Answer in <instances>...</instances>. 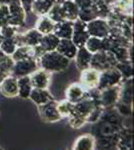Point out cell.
Returning a JSON list of instances; mask_svg holds the SVG:
<instances>
[{
    "instance_id": "cell-1",
    "label": "cell",
    "mask_w": 134,
    "mask_h": 150,
    "mask_svg": "<svg viewBox=\"0 0 134 150\" xmlns=\"http://www.w3.org/2000/svg\"><path fill=\"white\" fill-rule=\"evenodd\" d=\"M123 117L114 107L104 109L98 121L93 123L91 134L96 142V150H116L119 133L124 126Z\"/></svg>"
},
{
    "instance_id": "cell-2",
    "label": "cell",
    "mask_w": 134,
    "mask_h": 150,
    "mask_svg": "<svg viewBox=\"0 0 134 150\" xmlns=\"http://www.w3.org/2000/svg\"><path fill=\"white\" fill-rule=\"evenodd\" d=\"M70 61L71 60L64 57L56 50L45 52L38 60L40 68L44 69L50 73L65 71L69 67Z\"/></svg>"
},
{
    "instance_id": "cell-3",
    "label": "cell",
    "mask_w": 134,
    "mask_h": 150,
    "mask_svg": "<svg viewBox=\"0 0 134 150\" xmlns=\"http://www.w3.org/2000/svg\"><path fill=\"white\" fill-rule=\"evenodd\" d=\"M116 63H117V60L110 51L101 50L92 54L90 67L99 72H102L106 69L115 67Z\"/></svg>"
},
{
    "instance_id": "cell-4",
    "label": "cell",
    "mask_w": 134,
    "mask_h": 150,
    "mask_svg": "<svg viewBox=\"0 0 134 150\" xmlns=\"http://www.w3.org/2000/svg\"><path fill=\"white\" fill-rule=\"evenodd\" d=\"M39 67V62L35 58H27V59L18 60L14 62L11 75L16 78L23 76H29L35 72Z\"/></svg>"
},
{
    "instance_id": "cell-5",
    "label": "cell",
    "mask_w": 134,
    "mask_h": 150,
    "mask_svg": "<svg viewBox=\"0 0 134 150\" xmlns=\"http://www.w3.org/2000/svg\"><path fill=\"white\" fill-rule=\"evenodd\" d=\"M122 81L123 77L120 72L118 71V69L116 67H112V68L106 69L100 72L97 89L101 90V89L108 88V87L117 86Z\"/></svg>"
},
{
    "instance_id": "cell-6",
    "label": "cell",
    "mask_w": 134,
    "mask_h": 150,
    "mask_svg": "<svg viewBox=\"0 0 134 150\" xmlns=\"http://www.w3.org/2000/svg\"><path fill=\"white\" fill-rule=\"evenodd\" d=\"M38 114L43 122L55 123L62 119L61 115L59 114L57 109V101L51 100L49 102L37 106Z\"/></svg>"
},
{
    "instance_id": "cell-7",
    "label": "cell",
    "mask_w": 134,
    "mask_h": 150,
    "mask_svg": "<svg viewBox=\"0 0 134 150\" xmlns=\"http://www.w3.org/2000/svg\"><path fill=\"white\" fill-rule=\"evenodd\" d=\"M86 26L89 36H92V37L103 39L110 33V26L108 25L106 19L104 18H95L86 23Z\"/></svg>"
},
{
    "instance_id": "cell-8",
    "label": "cell",
    "mask_w": 134,
    "mask_h": 150,
    "mask_svg": "<svg viewBox=\"0 0 134 150\" xmlns=\"http://www.w3.org/2000/svg\"><path fill=\"white\" fill-rule=\"evenodd\" d=\"M119 85L99 90V103L104 109L114 107L119 101V91H120Z\"/></svg>"
},
{
    "instance_id": "cell-9",
    "label": "cell",
    "mask_w": 134,
    "mask_h": 150,
    "mask_svg": "<svg viewBox=\"0 0 134 150\" xmlns=\"http://www.w3.org/2000/svg\"><path fill=\"white\" fill-rule=\"evenodd\" d=\"M99 75H100V72L91 68V67L82 70L81 74H80L79 84L86 91H91L94 90V89H97L99 82Z\"/></svg>"
},
{
    "instance_id": "cell-10",
    "label": "cell",
    "mask_w": 134,
    "mask_h": 150,
    "mask_svg": "<svg viewBox=\"0 0 134 150\" xmlns=\"http://www.w3.org/2000/svg\"><path fill=\"white\" fill-rule=\"evenodd\" d=\"M14 38H15L17 46L27 45V46L34 47L36 45H39L40 40L42 38V34H40L35 28H32L23 33L17 32Z\"/></svg>"
},
{
    "instance_id": "cell-11",
    "label": "cell",
    "mask_w": 134,
    "mask_h": 150,
    "mask_svg": "<svg viewBox=\"0 0 134 150\" xmlns=\"http://www.w3.org/2000/svg\"><path fill=\"white\" fill-rule=\"evenodd\" d=\"M9 8V25L14 26L16 28H20L24 26L26 21V11L21 6L20 2H15L8 5Z\"/></svg>"
},
{
    "instance_id": "cell-12",
    "label": "cell",
    "mask_w": 134,
    "mask_h": 150,
    "mask_svg": "<svg viewBox=\"0 0 134 150\" xmlns=\"http://www.w3.org/2000/svg\"><path fill=\"white\" fill-rule=\"evenodd\" d=\"M89 38V33L87 31L86 23L83 21L77 19L76 21L73 22V31H72V37L71 40L73 41L77 47L84 46L86 40Z\"/></svg>"
},
{
    "instance_id": "cell-13",
    "label": "cell",
    "mask_w": 134,
    "mask_h": 150,
    "mask_svg": "<svg viewBox=\"0 0 134 150\" xmlns=\"http://www.w3.org/2000/svg\"><path fill=\"white\" fill-rule=\"evenodd\" d=\"M33 88L48 89L50 85L51 73L42 68H38L35 72L29 75Z\"/></svg>"
},
{
    "instance_id": "cell-14",
    "label": "cell",
    "mask_w": 134,
    "mask_h": 150,
    "mask_svg": "<svg viewBox=\"0 0 134 150\" xmlns=\"http://www.w3.org/2000/svg\"><path fill=\"white\" fill-rule=\"evenodd\" d=\"M118 102L133 106V77L124 79L120 83Z\"/></svg>"
},
{
    "instance_id": "cell-15",
    "label": "cell",
    "mask_w": 134,
    "mask_h": 150,
    "mask_svg": "<svg viewBox=\"0 0 134 150\" xmlns=\"http://www.w3.org/2000/svg\"><path fill=\"white\" fill-rule=\"evenodd\" d=\"M0 91L2 95L7 98H14L18 96V85L17 78L12 75H8L0 83Z\"/></svg>"
},
{
    "instance_id": "cell-16",
    "label": "cell",
    "mask_w": 134,
    "mask_h": 150,
    "mask_svg": "<svg viewBox=\"0 0 134 150\" xmlns=\"http://www.w3.org/2000/svg\"><path fill=\"white\" fill-rule=\"evenodd\" d=\"M116 150H133V129L131 126H125L119 133Z\"/></svg>"
},
{
    "instance_id": "cell-17",
    "label": "cell",
    "mask_w": 134,
    "mask_h": 150,
    "mask_svg": "<svg viewBox=\"0 0 134 150\" xmlns=\"http://www.w3.org/2000/svg\"><path fill=\"white\" fill-rule=\"evenodd\" d=\"M87 96V91L80 85L79 83H72L66 88L65 91V99L75 104L83 100Z\"/></svg>"
},
{
    "instance_id": "cell-18",
    "label": "cell",
    "mask_w": 134,
    "mask_h": 150,
    "mask_svg": "<svg viewBox=\"0 0 134 150\" xmlns=\"http://www.w3.org/2000/svg\"><path fill=\"white\" fill-rule=\"evenodd\" d=\"M71 150H96V142L91 133H85L78 136L74 141Z\"/></svg>"
},
{
    "instance_id": "cell-19",
    "label": "cell",
    "mask_w": 134,
    "mask_h": 150,
    "mask_svg": "<svg viewBox=\"0 0 134 150\" xmlns=\"http://www.w3.org/2000/svg\"><path fill=\"white\" fill-rule=\"evenodd\" d=\"M28 99H30L36 106H40V105H43V104L49 102L51 100H54V97H53L52 94L49 92L48 89L33 88Z\"/></svg>"
},
{
    "instance_id": "cell-20",
    "label": "cell",
    "mask_w": 134,
    "mask_h": 150,
    "mask_svg": "<svg viewBox=\"0 0 134 150\" xmlns=\"http://www.w3.org/2000/svg\"><path fill=\"white\" fill-rule=\"evenodd\" d=\"M77 49L78 47L73 43L71 39H60L57 48H56V51L59 52L60 54L68 58L69 60H72L74 59Z\"/></svg>"
},
{
    "instance_id": "cell-21",
    "label": "cell",
    "mask_w": 134,
    "mask_h": 150,
    "mask_svg": "<svg viewBox=\"0 0 134 150\" xmlns=\"http://www.w3.org/2000/svg\"><path fill=\"white\" fill-rule=\"evenodd\" d=\"M73 31V22L72 21L64 20L61 22L55 23L54 30L52 33L57 36L59 39H71Z\"/></svg>"
},
{
    "instance_id": "cell-22",
    "label": "cell",
    "mask_w": 134,
    "mask_h": 150,
    "mask_svg": "<svg viewBox=\"0 0 134 150\" xmlns=\"http://www.w3.org/2000/svg\"><path fill=\"white\" fill-rule=\"evenodd\" d=\"M91 56H92V54L84 46L78 47L76 54H75L74 60H75L76 67L80 70V71H82V70L89 68L90 67Z\"/></svg>"
},
{
    "instance_id": "cell-23",
    "label": "cell",
    "mask_w": 134,
    "mask_h": 150,
    "mask_svg": "<svg viewBox=\"0 0 134 150\" xmlns=\"http://www.w3.org/2000/svg\"><path fill=\"white\" fill-rule=\"evenodd\" d=\"M14 61L10 55H7L0 50V83L8 75H11Z\"/></svg>"
},
{
    "instance_id": "cell-24",
    "label": "cell",
    "mask_w": 134,
    "mask_h": 150,
    "mask_svg": "<svg viewBox=\"0 0 134 150\" xmlns=\"http://www.w3.org/2000/svg\"><path fill=\"white\" fill-rule=\"evenodd\" d=\"M54 26H55L54 21L51 20L47 15H42L37 18V20H36V22H35V27L34 28H35L40 34L45 35V34L52 33L53 30H54Z\"/></svg>"
},
{
    "instance_id": "cell-25",
    "label": "cell",
    "mask_w": 134,
    "mask_h": 150,
    "mask_svg": "<svg viewBox=\"0 0 134 150\" xmlns=\"http://www.w3.org/2000/svg\"><path fill=\"white\" fill-rule=\"evenodd\" d=\"M53 3L54 2L52 0H34L30 11L37 17L42 15H47L48 11L52 7Z\"/></svg>"
},
{
    "instance_id": "cell-26",
    "label": "cell",
    "mask_w": 134,
    "mask_h": 150,
    "mask_svg": "<svg viewBox=\"0 0 134 150\" xmlns=\"http://www.w3.org/2000/svg\"><path fill=\"white\" fill-rule=\"evenodd\" d=\"M61 5L64 11V16L65 20L68 21H76L78 19V13H79V8L75 4L74 1H68V0H64L61 2Z\"/></svg>"
},
{
    "instance_id": "cell-27",
    "label": "cell",
    "mask_w": 134,
    "mask_h": 150,
    "mask_svg": "<svg viewBox=\"0 0 134 150\" xmlns=\"http://www.w3.org/2000/svg\"><path fill=\"white\" fill-rule=\"evenodd\" d=\"M59 38L56 36L54 33H49V34L42 35V38L40 40L39 46L42 48L44 52L54 51L57 48V45L59 43Z\"/></svg>"
},
{
    "instance_id": "cell-28",
    "label": "cell",
    "mask_w": 134,
    "mask_h": 150,
    "mask_svg": "<svg viewBox=\"0 0 134 150\" xmlns=\"http://www.w3.org/2000/svg\"><path fill=\"white\" fill-rule=\"evenodd\" d=\"M17 85H18V97L22 99H28L33 89L29 76L17 78Z\"/></svg>"
},
{
    "instance_id": "cell-29",
    "label": "cell",
    "mask_w": 134,
    "mask_h": 150,
    "mask_svg": "<svg viewBox=\"0 0 134 150\" xmlns=\"http://www.w3.org/2000/svg\"><path fill=\"white\" fill-rule=\"evenodd\" d=\"M13 61H18V60L27 59V58H35V53H34V47L27 46V45H22L18 46L11 55ZM36 59V58H35Z\"/></svg>"
},
{
    "instance_id": "cell-30",
    "label": "cell",
    "mask_w": 134,
    "mask_h": 150,
    "mask_svg": "<svg viewBox=\"0 0 134 150\" xmlns=\"http://www.w3.org/2000/svg\"><path fill=\"white\" fill-rule=\"evenodd\" d=\"M111 8L115 9L121 14L126 16H132L133 11V0H117L116 3Z\"/></svg>"
},
{
    "instance_id": "cell-31",
    "label": "cell",
    "mask_w": 134,
    "mask_h": 150,
    "mask_svg": "<svg viewBox=\"0 0 134 150\" xmlns=\"http://www.w3.org/2000/svg\"><path fill=\"white\" fill-rule=\"evenodd\" d=\"M47 16L52 21H54L55 23L64 21L65 16H64V11H63L61 3H53L52 7L48 11Z\"/></svg>"
},
{
    "instance_id": "cell-32",
    "label": "cell",
    "mask_w": 134,
    "mask_h": 150,
    "mask_svg": "<svg viewBox=\"0 0 134 150\" xmlns=\"http://www.w3.org/2000/svg\"><path fill=\"white\" fill-rule=\"evenodd\" d=\"M84 47L86 48L91 54H94V53L103 50V41H102V39H100V38L89 36V38L86 40V42H85Z\"/></svg>"
},
{
    "instance_id": "cell-33",
    "label": "cell",
    "mask_w": 134,
    "mask_h": 150,
    "mask_svg": "<svg viewBox=\"0 0 134 150\" xmlns=\"http://www.w3.org/2000/svg\"><path fill=\"white\" fill-rule=\"evenodd\" d=\"M115 67L118 69V71L120 72L121 75L124 79H128V78H132L133 77V64L132 61H121L117 62L115 65Z\"/></svg>"
},
{
    "instance_id": "cell-34",
    "label": "cell",
    "mask_w": 134,
    "mask_h": 150,
    "mask_svg": "<svg viewBox=\"0 0 134 150\" xmlns=\"http://www.w3.org/2000/svg\"><path fill=\"white\" fill-rule=\"evenodd\" d=\"M73 108H74V104L68 101L67 99L61 100L57 102V109L59 114L61 115L62 118H68L71 113L73 112Z\"/></svg>"
},
{
    "instance_id": "cell-35",
    "label": "cell",
    "mask_w": 134,
    "mask_h": 150,
    "mask_svg": "<svg viewBox=\"0 0 134 150\" xmlns=\"http://www.w3.org/2000/svg\"><path fill=\"white\" fill-rule=\"evenodd\" d=\"M17 47L18 46H17V43L14 37L3 38V40H2V42H1V45H0V50L5 53V54L10 55L11 56Z\"/></svg>"
},
{
    "instance_id": "cell-36",
    "label": "cell",
    "mask_w": 134,
    "mask_h": 150,
    "mask_svg": "<svg viewBox=\"0 0 134 150\" xmlns=\"http://www.w3.org/2000/svg\"><path fill=\"white\" fill-rule=\"evenodd\" d=\"M97 17V14L95 12L93 6L89 7V8H85V9H80L79 13H78V19L81 21H83L85 23H88L89 21L93 20Z\"/></svg>"
},
{
    "instance_id": "cell-37",
    "label": "cell",
    "mask_w": 134,
    "mask_h": 150,
    "mask_svg": "<svg viewBox=\"0 0 134 150\" xmlns=\"http://www.w3.org/2000/svg\"><path fill=\"white\" fill-rule=\"evenodd\" d=\"M114 108H115L116 111L119 113V115H121L122 117H131V115H132L133 106L117 102L116 105L114 106Z\"/></svg>"
},
{
    "instance_id": "cell-38",
    "label": "cell",
    "mask_w": 134,
    "mask_h": 150,
    "mask_svg": "<svg viewBox=\"0 0 134 150\" xmlns=\"http://www.w3.org/2000/svg\"><path fill=\"white\" fill-rule=\"evenodd\" d=\"M9 8L7 5L0 4V28L9 25Z\"/></svg>"
},
{
    "instance_id": "cell-39",
    "label": "cell",
    "mask_w": 134,
    "mask_h": 150,
    "mask_svg": "<svg viewBox=\"0 0 134 150\" xmlns=\"http://www.w3.org/2000/svg\"><path fill=\"white\" fill-rule=\"evenodd\" d=\"M17 30H18V28L14 27V26L6 25L0 28V35L3 38H12L16 35Z\"/></svg>"
},
{
    "instance_id": "cell-40",
    "label": "cell",
    "mask_w": 134,
    "mask_h": 150,
    "mask_svg": "<svg viewBox=\"0 0 134 150\" xmlns=\"http://www.w3.org/2000/svg\"><path fill=\"white\" fill-rule=\"evenodd\" d=\"M74 2L79 8V10L80 9L89 8L93 4V0H74Z\"/></svg>"
},
{
    "instance_id": "cell-41",
    "label": "cell",
    "mask_w": 134,
    "mask_h": 150,
    "mask_svg": "<svg viewBox=\"0 0 134 150\" xmlns=\"http://www.w3.org/2000/svg\"><path fill=\"white\" fill-rule=\"evenodd\" d=\"M33 1H34V0H19L21 6L24 8V10L26 11V13H27V12H30Z\"/></svg>"
},
{
    "instance_id": "cell-42",
    "label": "cell",
    "mask_w": 134,
    "mask_h": 150,
    "mask_svg": "<svg viewBox=\"0 0 134 150\" xmlns=\"http://www.w3.org/2000/svg\"><path fill=\"white\" fill-rule=\"evenodd\" d=\"M19 2V0H0V4H4V5H10L12 3Z\"/></svg>"
},
{
    "instance_id": "cell-43",
    "label": "cell",
    "mask_w": 134,
    "mask_h": 150,
    "mask_svg": "<svg viewBox=\"0 0 134 150\" xmlns=\"http://www.w3.org/2000/svg\"><path fill=\"white\" fill-rule=\"evenodd\" d=\"M116 1H117V0H104V2H105V3H106L109 7L113 6L114 4L116 3Z\"/></svg>"
},
{
    "instance_id": "cell-44",
    "label": "cell",
    "mask_w": 134,
    "mask_h": 150,
    "mask_svg": "<svg viewBox=\"0 0 134 150\" xmlns=\"http://www.w3.org/2000/svg\"><path fill=\"white\" fill-rule=\"evenodd\" d=\"M54 3H61V2H63L64 0H52Z\"/></svg>"
},
{
    "instance_id": "cell-45",
    "label": "cell",
    "mask_w": 134,
    "mask_h": 150,
    "mask_svg": "<svg viewBox=\"0 0 134 150\" xmlns=\"http://www.w3.org/2000/svg\"><path fill=\"white\" fill-rule=\"evenodd\" d=\"M2 40H3V37H2V36L0 35V45H1V42H2Z\"/></svg>"
},
{
    "instance_id": "cell-46",
    "label": "cell",
    "mask_w": 134,
    "mask_h": 150,
    "mask_svg": "<svg viewBox=\"0 0 134 150\" xmlns=\"http://www.w3.org/2000/svg\"><path fill=\"white\" fill-rule=\"evenodd\" d=\"M0 150H5V149H4V148H3V147H2V146H1V145H0Z\"/></svg>"
},
{
    "instance_id": "cell-47",
    "label": "cell",
    "mask_w": 134,
    "mask_h": 150,
    "mask_svg": "<svg viewBox=\"0 0 134 150\" xmlns=\"http://www.w3.org/2000/svg\"><path fill=\"white\" fill-rule=\"evenodd\" d=\"M68 1H74V0H68Z\"/></svg>"
}]
</instances>
